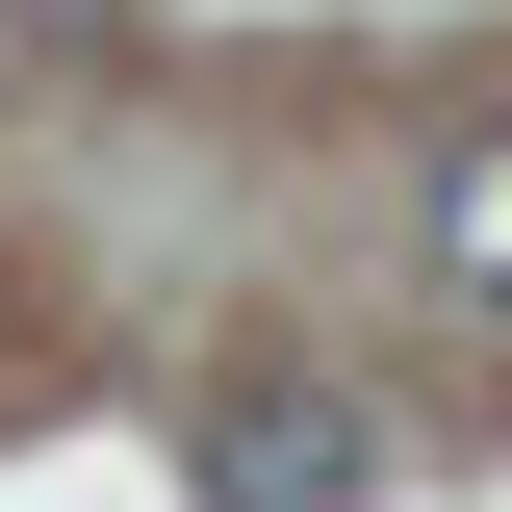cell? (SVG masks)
<instances>
[{
    "instance_id": "6da1fadb",
    "label": "cell",
    "mask_w": 512,
    "mask_h": 512,
    "mask_svg": "<svg viewBox=\"0 0 512 512\" xmlns=\"http://www.w3.org/2000/svg\"><path fill=\"white\" fill-rule=\"evenodd\" d=\"M180 487H205V512H384V436L333 410V384H282V359H231V384L180 410Z\"/></svg>"
},
{
    "instance_id": "7a4b0ae2",
    "label": "cell",
    "mask_w": 512,
    "mask_h": 512,
    "mask_svg": "<svg viewBox=\"0 0 512 512\" xmlns=\"http://www.w3.org/2000/svg\"><path fill=\"white\" fill-rule=\"evenodd\" d=\"M436 282H461V308H512V103L436 154Z\"/></svg>"
}]
</instances>
